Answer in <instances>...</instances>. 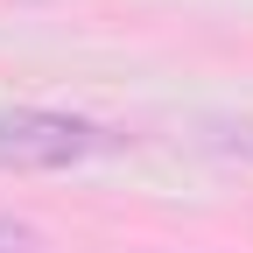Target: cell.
Instances as JSON below:
<instances>
[{"label": "cell", "instance_id": "obj_3", "mask_svg": "<svg viewBox=\"0 0 253 253\" xmlns=\"http://www.w3.org/2000/svg\"><path fill=\"white\" fill-rule=\"evenodd\" d=\"M0 253H36V225L14 211H0Z\"/></svg>", "mask_w": 253, "mask_h": 253}, {"label": "cell", "instance_id": "obj_2", "mask_svg": "<svg viewBox=\"0 0 253 253\" xmlns=\"http://www.w3.org/2000/svg\"><path fill=\"white\" fill-rule=\"evenodd\" d=\"M204 141H211V148H225V155H253V120H211V126H204Z\"/></svg>", "mask_w": 253, "mask_h": 253}, {"label": "cell", "instance_id": "obj_1", "mask_svg": "<svg viewBox=\"0 0 253 253\" xmlns=\"http://www.w3.org/2000/svg\"><path fill=\"white\" fill-rule=\"evenodd\" d=\"M91 148H99V126L78 113H49V106H7L0 113V169H14V176L71 169Z\"/></svg>", "mask_w": 253, "mask_h": 253}]
</instances>
